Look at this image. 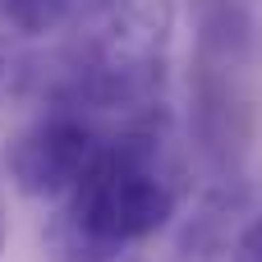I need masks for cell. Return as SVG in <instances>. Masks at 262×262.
<instances>
[{
  "label": "cell",
  "mask_w": 262,
  "mask_h": 262,
  "mask_svg": "<svg viewBox=\"0 0 262 262\" xmlns=\"http://www.w3.org/2000/svg\"><path fill=\"white\" fill-rule=\"evenodd\" d=\"M235 262H262V216H253L239 239H235Z\"/></svg>",
  "instance_id": "obj_5"
},
{
  "label": "cell",
  "mask_w": 262,
  "mask_h": 262,
  "mask_svg": "<svg viewBox=\"0 0 262 262\" xmlns=\"http://www.w3.org/2000/svg\"><path fill=\"white\" fill-rule=\"evenodd\" d=\"M106 134H111V129L97 124L92 115H83V111H74V106L46 101V106L37 111V120H28V124L14 134V143H9V152H5V166H9L14 189L28 193V198H51V203H60V198L78 184V175L92 166V157H97V147L106 143Z\"/></svg>",
  "instance_id": "obj_3"
},
{
  "label": "cell",
  "mask_w": 262,
  "mask_h": 262,
  "mask_svg": "<svg viewBox=\"0 0 262 262\" xmlns=\"http://www.w3.org/2000/svg\"><path fill=\"white\" fill-rule=\"evenodd\" d=\"M180 193L184 166L166 115L152 111L106 134L92 166L60 198L51 239L64 262H124L129 249L175 221Z\"/></svg>",
  "instance_id": "obj_1"
},
{
  "label": "cell",
  "mask_w": 262,
  "mask_h": 262,
  "mask_svg": "<svg viewBox=\"0 0 262 262\" xmlns=\"http://www.w3.org/2000/svg\"><path fill=\"white\" fill-rule=\"evenodd\" d=\"M23 69H14V55H9V46L0 41V101H5V92L14 88V78H18Z\"/></svg>",
  "instance_id": "obj_6"
},
{
  "label": "cell",
  "mask_w": 262,
  "mask_h": 262,
  "mask_svg": "<svg viewBox=\"0 0 262 262\" xmlns=\"http://www.w3.org/2000/svg\"><path fill=\"white\" fill-rule=\"evenodd\" d=\"M92 5L97 0H5V14L18 32L41 37V32H55L64 23H78Z\"/></svg>",
  "instance_id": "obj_4"
},
{
  "label": "cell",
  "mask_w": 262,
  "mask_h": 262,
  "mask_svg": "<svg viewBox=\"0 0 262 262\" xmlns=\"http://www.w3.org/2000/svg\"><path fill=\"white\" fill-rule=\"evenodd\" d=\"M170 37L175 0H97L46 69L23 74H32L55 106H74L97 124H134L161 111Z\"/></svg>",
  "instance_id": "obj_2"
},
{
  "label": "cell",
  "mask_w": 262,
  "mask_h": 262,
  "mask_svg": "<svg viewBox=\"0 0 262 262\" xmlns=\"http://www.w3.org/2000/svg\"><path fill=\"white\" fill-rule=\"evenodd\" d=\"M0 253H5V193H0Z\"/></svg>",
  "instance_id": "obj_7"
}]
</instances>
